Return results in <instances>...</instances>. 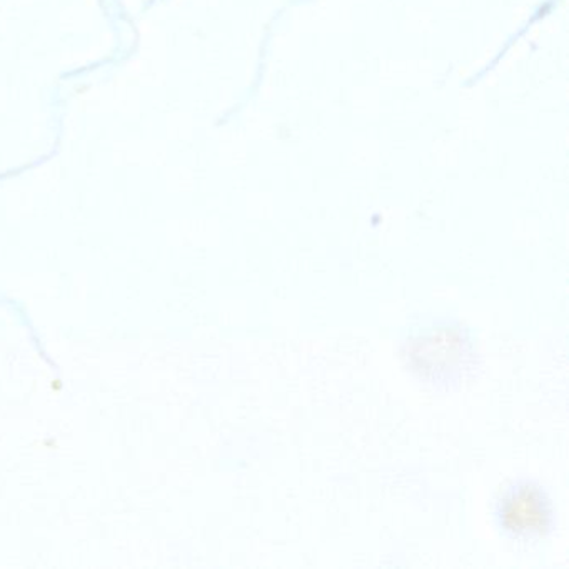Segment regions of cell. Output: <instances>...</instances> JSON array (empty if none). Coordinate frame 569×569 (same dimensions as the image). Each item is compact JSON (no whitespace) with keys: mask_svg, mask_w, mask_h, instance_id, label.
I'll list each match as a JSON object with an SVG mask.
<instances>
[{"mask_svg":"<svg viewBox=\"0 0 569 569\" xmlns=\"http://www.w3.org/2000/svg\"><path fill=\"white\" fill-rule=\"evenodd\" d=\"M506 526L512 531L536 532L546 528L549 512L542 495L536 489L522 488L509 496L505 511Z\"/></svg>","mask_w":569,"mask_h":569,"instance_id":"1","label":"cell"}]
</instances>
